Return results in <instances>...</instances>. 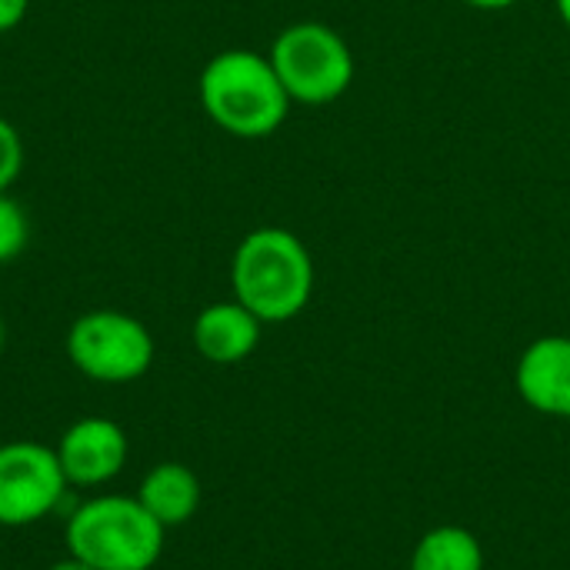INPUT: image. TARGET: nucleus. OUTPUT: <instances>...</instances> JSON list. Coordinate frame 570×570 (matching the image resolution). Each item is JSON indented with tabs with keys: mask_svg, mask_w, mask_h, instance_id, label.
Returning <instances> with one entry per match:
<instances>
[{
	"mask_svg": "<svg viewBox=\"0 0 570 570\" xmlns=\"http://www.w3.org/2000/svg\"><path fill=\"white\" fill-rule=\"evenodd\" d=\"M204 114L230 137L264 140L281 130L291 114V97L267 53L257 50H220L214 53L197 80Z\"/></svg>",
	"mask_w": 570,
	"mask_h": 570,
	"instance_id": "f257e3e1",
	"label": "nucleus"
},
{
	"mask_svg": "<svg viewBox=\"0 0 570 570\" xmlns=\"http://www.w3.org/2000/svg\"><path fill=\"white\" fill-rule=\"evenodd\" d=\"M230 287L261 324L294 321L314 294L311 250L284 227H257L234 250Z\"/></svg>",
	"mask_w": 570,
	"mask_h": 570,
	"instance_id": "f03ea898",
	"label": "nucleus"
},
{
	"mask_svg": "<svg viewBox=\"0 0 570 570\" xmlns=\"http://www.w3.org/2000/svg\"><path fill=\"white\" fill-rule=\"evenodd\" d=\"M164 534L137 498L100 494L67 518L63 544L94 570H150L164 554Z\"/></svg>",
	"mask_w": 570,
	"mask_h": 570,
	"instance_id": "7ed1b4c3",
	"label": "nucleus"
},
{
	"mask_svg": "<svg viewBox=\"0 0 570 570\" xmlns=\"http://www.w3.org/2000/svg\"><path fill=\"white\" fill-rule=\"evenodd\" d=\"M267 57L287 97L307 107H324L344 97L357 70L347 40L321 20H301L284 27L274 37Z\"/></svg>",
	"mask_w": 570,
	"mask_h": 570,
	"instance_id": "20e7f679",
	"label": "nucleus"
},
{
	"mask_svg": "<svg viewBox=\"0 0 570 570\" xmlns=\"http://www.w3.org/2000/svg\"><path fill=\"white\" fill-rule=\"evenodd\" d=\"M154 334L124 311H87L67 331L70 364L97 384L140 381L154 364Z\"/></svg>",
	"mask_w": 570,
	"mask_h": 570,
	"instance_id": "39448f33",
	"label": "nucleus"
},
{
	"mask_svg": "<svg viewBox=\"0 0 570 570\" xmlns=\"http://www.w3.org/2000/svg\"><path fill=\"white\" fill-rule=\"evenodd\" d=\"M57 451L37 441L0 444V528H27L57 511L67 491Z\"/></svg>",
	"mask_w": 570,
	"mask_h": 570,
	"instance_id": "423d86ee",
	"label": "nucleus"
},
{
	"mask_svg": "<svg viewBox=\"0 0 570 570\" xmlns=\"http://www.w3.org/2000/svg\"><path fill=\"white\" fill-rule=\"evenodd\" d=\"M53 451H57L67 484L100 488L127 468L130 441L124 428L110 417H80L77 424L63 431Z\"/></svg>",
	"mask_w": 570,
	"mask_h": 570,
	"instance_id": "0eeeda50",
	"label": "nucleus"
},
{
	"mask_svg": "<svg viewBox=\"0 0 570 570\" xmlns=\"http://www.w3.org/2000/svg\"><path fill=\"white\" fill-rule=\"evenodd\" d=\"M514 387L531 411L570 421V337L548 334L531 341L518 357Z\"/></svg>",
	"mask_w": 570,
	"mask_h": 570,
	"instance_id": "6e6552de",
	"label": "nucleus"
},
{
	"mask_svg": "<svg viewBox=\"0 0 570 570\" xmlns=\"http://www.w3.org/2000/svg\"><path fill=\"white\" fill-rule=\"evenodd\" d=\"M261 317L240 301H217L194 321V347L210 364H240L261 344Z\"/></svg>",
	"mask_w": 570,
	"mask_h": 570,
	"instance_id": "1a4fd4ad",
	"label": "nucleus"
},
{
	"mask_svg": "<svg viewBox=\"0 0 570 570\" xmlns=\"http://www.w3.org/2000/svg\"><path fill=\"white\" fill-rule=\"evenodd\" d=\"M137 501L144 504V511L164 528H180L187 524L197 508H200V481L187 464L177 461H164L157 468H150L137 488Z\"/></svg>",
	"mask_w": 570,
	"mask_h": 570,
	"instance_id": "9d476101",
	"label": "nucleus"
},
{
	"mask_svg": "<svg viewBox=\"0 0 570 570\" xmlns=\"http://www.w3.org/2000/svg\"><path fill=\"white\" fill-rule=\"evenodd\" d=\"M484 564L478 534L461 524L431 528L411 554V570H484Z\"/></svg>",
	"mask_w": 570,
	"mask_h": 570,
	"instance_id": "9b49d317",
	"label": "nucleus"
},
{
	"mask_svg": "<svg viewBox=\"0 0 570 570\" xmlns=\"http://www.w3.org/2000/svg\"><path fill=\"white\" fill-rule=\"evenodd\" d=\"M27 237H30V224H27L23 207L10 194H0V264L20 257L27 247Z\"/></svg>",
	"mask_w": 570,
	"mask_h": 570,
	"instance_id": "f8f14e48",
	"label": "nucleus"
},
{
	"mask_svg": "<svg viewBox=\"0 0 570 570\" xmlns=\"http://www.w3.org/2000/svg\"><path fill=\"white\" fill-rule=\"evenodd\" d=\"M23 170V140L10 120L0 117V194H7Z\"/></svg>",
	"mask_w": 570,
	"mask_h": 570,
	"instance_id": "ddd939ff",
	"label": "nucleus"
},
{
	"mask_svg": "<svg viewBox=\"0 0 570 570\" xmlns=\"http://www.w3.org/2000/svg\"><path fill=\"white\" fill-rule=\"evenodd\" d=\"M27 7H30V0H0V33L13 30L23 20Z\"/></svg>",
	"mask_w": 570,
	"mask_h": 570,
	"instance_id": "4468645a",
	"label": "nucleus"
},
{
	"mask_svg": "<svg viewBox=\"0 0 570 570\" xmlns=\"http://www.w3.org/2000/svg\"><path fill=\"white\" fill-rule=\"evenodd\" d=\"M468 7H474V10H508V7H514L518 0H464Z\"/></svg>",
	"mask_w": 570,
	"mask_h": 570,
	"instance_id": "2eb2a0df",
	"label": "nucleus"
},
{
	"mask_svg": "<svg viewBox=\"0 0 570 570\" xmlns=\"http://www.w3.org/2000/svg\"><path fill=\"white\" fill-rule=\"evenodd\" d=\"M47 570H94L90 568V564H83V561H77V558H70V554H67V558H63V561H57V564H50V568Z\"/></svg>",
	"mask_w": 570,
	"mask_h": 570,
	"instance_id": "dca6fc26",
	"label": "nucleus"
},
{
	"mask_svg": "<svg viewBox=\"0 0 570 570\" xmlns=\"http://www.w3.org/2000/svg\"><path fill=\"white\" fill-rule=\"evenodd\" d=\"M558 3V13H561V20H564V27L570 30V0H554Z\"/></svg>",
	"mask_w": 570,
	"mask_h": 570,
	"instance_id": "f3484780",
	"label": "nucleus"
},
{
	"mask_svg": "<svg viewBox=\"0 0 570 570\" xmlns=\"http://www.w3.org/2000/svg\"><path fill=\"white\" fill-rule=\"evenodd\" d=\"M0 347H3V321H0Z\"/></svg>",
	"mask_w": 570,
	"mask_h": 570,
	"instance_id": "a211bd4d",
	"label": "nucleus"
}]
</instances>
